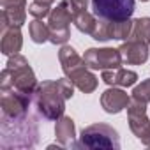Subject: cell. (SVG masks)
<instances>
[{"instance_id":"6da1fadb","label":"cell","mask_w":150,"mask_h":150,"mask_svg":"<svg viewBox=\"0 0 150 150\" xmlns=\"http://www.w3.org/2000/svg\"><path fill=\"white\" fill-rule=\"evenodd\" d=\"M74 96V83L65 76L57 81H42L34 92V104L44 120H58L65 111V101Z\"/></svg>"},{"instance_id":"7a4b0ae2","label":"cell","mask_w":150,"mask_h":150,"mask_svg":"<svg viewBox=\"0 0 150 150\" xmlns=\"http://www.w3.org/2000/svg\"><path fill=\"white\" fill-rule=\"evenodd\" d=\"M0 146L2 150L11 148H32L39 141V127L35 117L30 113L20 118H0Z\"/></svg>"},{"instance_id":"3957f363","label":"cell","mask_w":150,"mask_h":150,"mask_svg":"<svg viewBox=\"0 0 150 150\" xmlns=\"http://www.w3.org/2000/svg\"><path fill=\"white\" fill-rule=\"evenodd\" d=\"M58 60H60L64 74L74 83V87L80 88L83 94H92L97 88V85H99L97 76L92 71H88V65H87L85 58L80 57L72 46L62 44V48L58 51Z\"/></svg>"},{"instance_id":"277c9868","label":"cell","mask_w":150,"mask_h":150,"mask_svg":"<svg viewBox=\"0 0 150 150\" xmlns=\"http://www.w3.org/2000/svg\"><path fill=\"white\" fill-rule=\"evenodd\" d=\"M37 85L39 83L35 80V74H34L28 60L20 53L11 55L2 74H0V90L14 88V90L25 92L28 96H34Z\"/></svg>"},{"instance_id":"5b68a950","label":"cell","mask_w":150,"mask_h":150,"mask_svg":"<svg viewBox=\"0 0 150 150\" xmlns=\"http://www.w3.org/2000/svg\"><path fill=\"white\" fill-rule=\"evenodd\" d=\"M76 148H87V150L111 148V150H118L120 148V136L108 124H92V125H88L81 131V136H80V141H78Z\"/></svg>"},{"instance_id":"8992f818","label":"cell","mask_w":150,"mask_h":150,"mask_svg":"<svg viewBox=\"0 0 150 150\" xmlns=\"http://www.w3.org/2000/svg\"><path fill=\"white\" fill-rule=\"evenodd\" d=\"M74 20V14L69 7L67 0L62 2L51 9L50 16H48V27H50V42L53 44H65L71 37V30L69 25Z\"/></svg>"},{"instance_id":"52a82bcc","label":"cell","mask_w":150,"mask_h":150,"mask_svg":"<svg viewBox=\"0 0 150 150\" xmlns=\"http://www.w3.org/2000/svg\"><path fill=\"white\" fill-rule=\"evenodd\" d=\"M136 9L134 0H92V11L97 18L120 21L129 20Z\"/></svg>"},{"instance_id":"ba28073f","label":"cell","mask_w":150,"mask_h":150,"mask_svg":"<svg viewBox=\"0 0 150 150\" xmlns=\"http://www.w3.org/2000/svg\"><path fill=\"white\" fill-rule=\"evenodd\" d=\"M127 122L132 134L145 145H150V118L146 117V104L131 99L127 106Z\"/></svg>"},{"instance_id":"9c48e42d","label":"cell","mask_w":150,"mask_h":150,"mask_svg":"<svg viewBox=\"0 0 150 150\" xmlns=\"http://www.w3.org/2000/svg\"><path fill=\"white\" fill-rule=\"evenodd\" d=\"M0 108H2V117L7 118H20L28 113L30 101L34 96H28L25 92L9 88V90H0Z\"/></svg>"},{"instance_id":"30bf717a","label":"cell","mask_w":150,"mask_h":150,"mask_svg":"<svg viewBox=\"0 0 150 150\" xmlns=\"http://www.w3.org/2000/svg\"><path fill=\"white\" fill-rule=\"evenodd\" d=\"M88 69L94 71H106V69H118L124 62L120 51L115 48H88L83 55Z\"/></svg>"},{"instance_id":"8fae6325","label":"cell","mask_w":150,"mask_h":150,"mask_svg":"<svg viewBox=\"0 0 150 150\" xmlns=\"http://www.w3.org/2000/svg\"><path fill=\"white\" fill-rule=\"evenodd\" d=\"M0 30L7 27H23L27 21V0H0Z\"/></svg>"},{"instance_id":"7c38bea8","label":"cell","mask_w":150,"mask_h":150,"mask_svg":"<svg viewBox=\"0 0 150 150\" xmlns=\"http://www.w3.org/2000/svg\"><path fill=\"white\" fill-rule=\"evenodd\" d=\"M122 62L127 65H141L148 60V53H150V46L141 42V41H134V39H127L125 42L120 44L118 48Z\"/></svg>"},{"instance_id":"4fadbf2b","label":"cell","mask_w":150,"mask_h":150,"mask_svg":"<svg viewBox=\"0 0 150 150\" xmlns=\"http://www.w3.org/2000/svg\"><path fill=\"white\" fill-rule=\"evenodd\" d=\"M129 103H131V97L127 96V92H124L117 87H111V88L104 90L103 96H101V106L110 115H117V113L127 110Z\"/></svg>"},{"instance_id":"5bb4252c","label":"cell","mask_w":150,"mask_h":150,"mask_svg":"<svg viewBox=\"0 0 150 150\" xmlns=\"http://www.w3.org/2000/svg\"><path fill=\"white\" fill-rule=\"evenodd\" d=\"M55 138L60 143V146H64V148H76V145H78V141H76V125H74V120L71 117L62 115L57 120Z\"/></svg>"},{"instance_id":"9a60e30c","label":"cell","mask_w":150,"mask_h":150,"mask_svg":"<svg viewBox=\"0 0 150 150\" xmlns=\"http://www.w3.org/2000/svg\"><path fill=\"white\" fill-rule=\"evenodd\" d=\"M101 80L110 87H132L138 81V74L127 69H106L101 74Z\"/></svg>"},{"instance_id":"2e32d148","label":"cell","mask_w":150,"mask_h":150,"mask_svg":"<svg viewBox=\"0 0 150 150\" xmlns=\"http://www.w3.org/2000/svg\"><path fill=\"white\" fill-rule=\"evenodd\" d=\"M2 34V41H0V50L4 55L11 57L20 53L23 46V35H21V27H7L0 30Z\"/></svg>"},{"instance_id":"e0dca14e","label":"cell","mask_w":150,"mask_h":150,"mask_svg":"<svg viewBox=\"0 0 150 150\" xmlns=\"http://www.w3.org/2000/svg\"><path fill=\"white\" fill-rule=\"evenodd\" d=\"M72 23H74V27H76L81 34L92 35V32H94V28L97 25V16L92 14V13H88V11H83V13L74 16Z\"/></svg>"},{"instance_id":"ac0fdd59","label":"cell","mask_w":150,"mask_h":150,"mask_svg":"<svg viewBox=\"0 0 150 150\" xmlns=\"http://www.w3.org/2000/svg\"><path fill=\"white\" fill-rule=\"evenodd\" d=\"M129 39H134V41H141L145 44L150 46V18H138L134 20V25H132V32H131V37Z\"/></svg>"},{"instance_id":"d6986e66","label":"cell","mask_w":150,"mask_h":150,"mask_svg":"<svg viewBox=\"0 0 150 150\" xmlns=\"http://www.w3.org/2000/svg\"><path fill=\"white\" fill-rule=\"evenodd\" d=\"M28 34H30V39L35 42V44H42L46 41H50V27L48 23H44L42 20H34L30 21L28 25Z\"/></svg>"},{"instance_id":"ffe728a7","label":"cell","mask_w":150,"mask_h":150,"mask_svg":"<svg viewBox=\"0 0 150 150\" xmlns=\"http://www.w3.org/2000/svg\"><path fill=\"white\" fill-rule=\"evenodd\" d=\"M132 25L134 20H120V21H111V32H113V39L117 41H127L131 37L132 32Z\"/></svg>"},{"instance_id":"44dd1931","label":"cell","mask_w":150,"mask_h":150,"mask_svg":"<svg viewBox=\"0 0 150 150\" xmlns=\"http://www.w3.org/2000/svg\"><path fill=\"white\" fill-rule=\"evenodd\" d=\"M92 39L96 41H101V42H106L110 39H113V32H111V21L110 20H103V18H97V25L90 35Z\"/></svg>"},{"instance_id":"7402d4cb","label":"cell","mask_w":150,"mask_h":150,"mask_svg":"<svg viewBox=\"0 0 150 150\" xmlns=\"http://www.w3.org/2000/svg\"><path fill=\"white\" fill-rule=\"evenodd\" d=\"M132 99H136L139 103H145V104L150 103V78L143 80L139 85H136L132 88Z\"/></svg>"},{"instance_id":"603a6c76","label":"cell","mask_w":150,"mask_h":150,"mask_svg":"<svg viewBox=\"0 0 150 150\" xmlns=\"http://www.w3.org/2000/svg\"><path fill=\"white\" fill-rule=\"evenodd\" d=\"M67 2H69V7L74 16L87 11V7H88V0H67Z\"/></svg>"},{"instance_id":"cb8c5ba5","label":"cell","mask_w":150,"mask_h":150,"mask_svg":"<svg viewBox=\"0 0 150 150\" xmlns=\"http://www.w3.org/2000/svg\"><path fill=\"white\" fill-rule=\"evenodd\" d=\"M34 2H35V4H41V6H44V7H51L55 0H34Z\"/></svg>"},{"instance_id":"d4e9b609","label":"cell","mask_w":150,"mask_h":150,"mask_svg":"<svg viewBox=\"0 0 150 150\" xmlns=\"http://www.w3.org/2000/svg\"><path fill=\"white\" fill-rule=\"evenodd\" d=\"M141 2H148V0H141Z\"/></svg>"},{"instance_id":"484cf974","label":"cell","mask_w":150,"mask_h":150,"mask_svg":"<svg viewBox=\"0 0 150 150\" xmlns=\"http://www.w3.org/2000/svg\"><path fill=\"white\" fill-rule=\"evenodd\" d=\"M148 146H150V145H148Z\"/></svg>"}]
</instances>
